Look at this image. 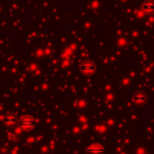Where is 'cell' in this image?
I'll list each match as a JSON object with an SVG mask.
<instances>
[{
  "mask_svg": "<svg viewBox=\"0 0 154 154\" xmlns=\"http://www.w3.org/2000/svg\"><path fill=\"white\" fill-rule=\"evenodd\" d=\"M19 124H20V126L23 129H26V130H31V129L35 127L36 122H35L34 118H32L31 116H24V117H22L21 119H20Z\"/></svg>",
  "mask_w": 154,
  "mask_h": 154,
  "instance_id": "6da1fadb",
  "label": "cell"
},
{
  "mask_svg": "<svg viewBox=\"0 0 154 154\" xmlns=\"http://www.w3.org/2000/svg\"><path fill=\"white\" fill-rule=\"evenodd\" d=\"M87 153L88 154H106V149L100 143H94V145H91L90 147L87 149Z\"/></svg>",
  "mask_w": 154,
  "mask_h": 154,
  "instance_id": "7a4b0ae2",
  "label": "cell"
},
{
  "mask_svg": "<svg viewBox=\"0 0 154 154\" xmlns=\"http://www.w3.org/2000/svg\"><path fill=\"white\" fill-rule=\"evenodd\" d=\"M80 69H82V71L85 74H92L95 71V66L91 61H85L84 63L82 64Z\"/></svg>",
  "mask_w": 154,
  "mask_h": 154,
  "instance_id": "3957f363",
  "label": "cell"
},
{
  "mask_svg": "<svg viewBox=\"0 0 154 154\" xmlns=\"http://www.w3.org/2000/svg\"><path fill=\"white\" fill-rule=\"evenodd\" d=\"M143 10L146 12H154V3L151 2V1H149V2H147L145 5L143 7Z\"/></svg>",
  "mask_w": 154,
  "mask_h": 154,
  "instance_id": "277c9868",
  "label": "cell"
},
{
  "mask_svg": "<svg viewBox=\"0 0 154 154\" xmlns=\"http://www.w3.org/2000/svg\"><path fill=\"white\" fill-rule=\"evenodd\" d=\"M145 99H146V97H145V94H143V93H138V94H136L135 95V97H134V100H135V103H143L145 101Z\"/></svg>",
  "mask_w": 154,
  "mask_h": 154,
  "instance_id": "5b68a950",
  "label": "cell"
}]
</instances>
